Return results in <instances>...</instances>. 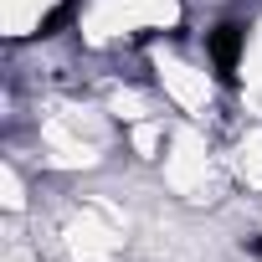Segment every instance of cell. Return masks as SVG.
<instances>
[{
    "label": "cell",
    "mask_w": 262,
    "mask_h": 262,
    "mask_svg": "<svg viewBox=\"0 0 262 262\" xmlns=\"http://www.w3.org/2000/svg\"><path fill=\"white\" fill-rule=\"evenodd\" d=\"M242 36H247L242 26H216V31H211V57H216V72H221L226 82L236 77V52H242Z\"/></svg>",
    "instance_id": "1"
}]
</instances>
